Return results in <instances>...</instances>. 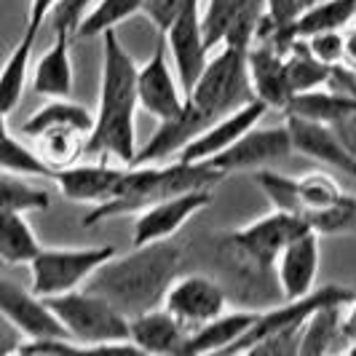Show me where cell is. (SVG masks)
Wrapping results in <instances>:
<instances>
[{"mask_svg":"<svg viewBox=\"0 0 356 356\" xmlns=\"http://www.w3.org/2000/svg\"><path fill=\"white\" fill-rule=\"evenodd\" d=\"M51 207V196L35 188L27 175L0 169V212H46Z\"/></svg>","mask_w":356,"mask_h":356,"instance_id":"obj_31","label":"cell"},{"mask_svg":"<svg viewBox=\"0 0 356 356\" xmlns=\"http://www.w3.org/2000/svg\"><path fill=\"white\" fill-rule=\"evenodd\" d=\"M124 163L121 166H107V163H70L54 169L51 179L59 185L62 196L75 204H105L113 198L118 182L124 177Z\"/></svg>","mask_w":356,"mask_h":356,"instance_id":"obj_19","label":"cell"},{"mask_svg":"<svg viewBox=\"0 0 356 356\" xmlns=\"http://www.w3.org/2000/svg\"><path fill=\"white\" fill-rule=\"evenodd\" d=\"M305 225L319 236H343L356 231V196L343 193L338 201L303 214Z\"/></svg>","mask_w":356,"mask_h":356,"instance_id":"obj_34","label":"cell"},{"mask_svg":"<svg viewBox=\"0 0 356 356\" xmlns=\"http://www.w3.org/2000/svg\"><path fill=\"white\" fill-rule=\"evenodd\" d=\"M284 126L292 140V153H300L305 159H314L338 169L348 177H356V159L346 150V145L340 143L338 131L332 124L324 121H311L300 115H284Z\"/></svg>","mask_w":356,"mask_h":356,"instance_id":"obj_14","label":"cell"},{"mask_svg":"<svg viewBox=\"0 0 356 356\" xmlns=\"http://www.w3.org/2000/svg\"><path fill=\"white\" fill-rule=\"evenodd\" d=\"M163 308L175 314L185 327L193 330L198 324L220 316L222 311H228V298H225V289L209 276L179 273L166 289Z\"/></svg>","mask_w":356,"mask_h":356,"instance_id":"obj_12","label":"cell"},{"mask_svg":"<svg viewBox=\"0 0 356 356\" xmlns=\"http://www.w3.org/2000/svg\"><path fill=\"white\" fill-rule=\"evenodd\" d=\"M182 3L185 0H145L143 14L153 22V27L159 30V35H163L169 30V24L175 22L177 11L182 8Z\"/></svg>","mask_w":356,"mask_h":356,"instance_id":"obj_39","label":"cell"},{"mask_svg":"<svg viewBox=\"0 0 356 356\" xmlns=\"http://www.w3.org/2000/svg\"><path fill=\"white\" fill-rule=\"evenodd\" d=\"M289 153H292V140H289L286 126H270V129L252 126L247 134H241L236 143L220 150L212 159H207L204 163H209L220 175H233V172L263 169L266 163L286 159Z\"/></svg>","mask_w":356,"mask_h":356,"instance_id":"obj_9","label":"cell"},{"mask_svg":"<svg viewBox=\"0 0 356 356\" xmlns=\"http://www.w3.org/2000/svg\"><path fill=\"white\" fill-rule=\"evenodd\" d=\"M113 254H118L115 247H43L30 263L33 276V292L40 298L65 295L89 282V276L97 268L107 263Z\"/></svg>","mask_w":356,"mask_h":356,"instance_id":"obj_6","label":"cell"},{"mask_svg":"<svg viewBox=\"0 0 356 356\" xmlns=\"http://www.w3.org/2000/svg\"><path fill=\"white\" fill-rule=\"evenodd\" d=\"M182 254L169 241L134 247L129 254H113L97 268L86 282V289L102 295L126 319L163 305L166 289L179 276Z\"/></svg>","mask_w":356,"mask_h":356,"instance_id":"obj_1","label":"cell"},{"mask_svg":"<svg viewBox=\"0 0 356 356\" xmlns=\"http://www.w3.org/2000/svg\"><path fill=\"white\" fill-rule=\"evenodd\" d=\"M19 338H22V335H17L14 327H11V330H3V327H0V356L17 354L19 343H22Z\"/></svg>","mask_w":356,"mask_h":356,"instance_id":"obj_42","label":"cell"},{"mask_svg":"<svg viewBox=\"0 0 356 356\" xmlns=\"http://www.w3.org/2000/svg\"><path fill=\"white\" fill-rule=\"evenodd\" d=\"M70 30H54V43L46 54L38 59L35 75H33V91L38 97L62 99L72 94V59H70Z\"/></svg>","mask_w":356,"mask_h":356,"instance_id":"obj_22","label":"cell"},{"mask_svg":"<svg viewBox=\"0 0 356 356\" xmlns=\"http://www.w3.org/2000/svg\"><path fill=\"white\" fill-rule=\"evenodd\" d=\"M284 65H286V81H289V89L292 94H300V91H314L330 86L332 81V65H324L321 59H316L305 38H298L289 51L284 54Z\"/></svg>","mask_w":356,"mask_h":356,"instance_id":"obj_28","label":"cell"},{"mask_svg":"<svg viewBox=\"0 0 356 356\" xmlns=\"http://www.w3.org/2000/svg\"><path fill=\"white\" fill-rule=\"evenodd\" d=\"M298 193H300V217H303L305 212H314V209L338 201L343 196V188L335 177L324 172H311V175L298 177Z\"/></svg>","mask_w":356,"mask_h":356,"instance_id":"obj_36","label":"cell"},{"mask_svg":"<svg viewBox=\"0 0 356 356\" xmlns=\"http://www.w3.org/2000/svg\"><path fill=\"white\" fill-rule=\"evenodd\" d=\"M343 338H346V346L356 340V298L351 300V311L343 314Z\"/></svg>","mask_w":356,"mask_h":356,"instance_id":"obj_43","label":"cell"},{"mask_svg":"<svg viewBox=\"0 0 356 356\" xmlns=\"http://www.w3.org/2000/svg\"><path fill=\"white\" fill-rule=\"evenodd\" d=\"M8 115L0 110V169L6 172H17L27 177H46L51 179L54 169L35 153V147H27L19 143L17 137L8 131Z\"/></svg>","mask_w":356,"mask_h":356,"instance_id":"obj_30","label":"cell"},{"mask_svg":"<svg viewBox=\"0 0 356 356\" xmlns=\"http://www.w3.org/2000/svg\"><path fill=\"white\" fill-rule=\"evenodd\" d=\"M343 308L346 305H321L316 308L303 324L300 332V348L298 356H319L332 354L343 348L346 351V338H343Z\"/></svg>","mask_w":356,"mask_h":356,"instance_id":"obj_23","label":"cell"},{"mask_svg":"<svg viewBox=\"0 0 356 356\" xmlns=\"http://www.w3.org/2000/svg\"><path fill=\"white\" fill-rule=\"evenodd\" d=\"M209 204H212L209 188H201V191H191V193L163 198L159 204H153V207H147L143 212H137L134 231H131V247L169 241L185 222H191L193 214H198L204 207H209Z\"/></svg>","mask_w":356,"mask_h":356,"instance_id":"obj_11","label":"cell"},{"mask_svg":"<svg viewBox=\"0 0 356 356\" xmlns=\"http://www.w3.org/2000/svg\"><path fill=\"white\" fill-rule=\"evenodd\" d=\"M319 233H314L311 228L295 236L282 250L276 260V276H279L284 300L303 298L314 289L316 273H319Z\"/></svg>","mask_w":356,"mask_h":356,"instance_id":"obj_20","label":"cell"},{"mask_svg":"<svg viewBox=\"0 0 356 356\" xmlns=\"http://www.w3.org/2000/svg\"><path fill=\"white\" fill-rule=\"evenodd\" d=\"M257 319V311H222L220 316L191 330L188 356L196 354H231V348L244 338Z\"/></svg>","mask_w":356,"mask_h":356,"instance_id":"obj_21","label":"cell"},{"mask_svg":"<svg viewBox=\"0 0 356 356\" xmlns=\"http://www.w3.org/2000/svg\"><path fill=\"white\" fill-rule=\"evenodd\" d=\"M311 3H319V0H300V11H303L305 6H311Z\"/></svg>","mask_w":356,"mask_h":356,"instance_id":"obj_45","label":"cell"},{"mask_svg":"<svg viewBox=\"0 0 356 356\" xmlns=\"http://www.w3.org/2000/svg\"><path fill=\"white\" fill-rule=\"evenodd\" d=\"M33 49H35V35L22 33L11 54L6 56L0 67V110L11 115L22 102V94L27 89V72L33 62Z\"/></svg>","mask_w":356,"mask_h":356,"instance_id":"obj_26","label":"cell"},{"mask_svg":"<svg viewBox=\"0 0 356 356\" xmlns=\"http://www.w3.org/2000/svg\"><path fill=\"white\" fill-rule=\"evenodd\" d=\"M303 231H308L303 217L273 209V212L263 214L260 220H254L250 225L228 233L225 244L231 247L233 254L244 266L266 273V270L276 266V260H279V254H282L286 244Z\"/></svg>","mask_w":356,"mask_h":356,"instance_id":"obj_7","label":"cell"},{"mask_svg":"<svg viewBox=\"0 0 356 356\" xmlns=\"http://www.w3.org/2000/svg\"><path fill=\"white\" fill-rule=\"evenodd\" d=\"M268 113V107L260 99H250L244 105H238L236 110L225 113L222 118H217L214 124H209L196 140L185 145L177 153L179 161H207L217 156L220 150H225L228 145H233L241 134H247L252 126H257V121H263V115Z\"/></svg>","mask_w":356,"mask_h":356,"instance_id":"obj_16","label":"cell"},{"mask_svg":"<svg viewBox=\"0 0 356 356\" xmlns=\"http://www.w3.org/2000/svg\"><path fill=\"white\" fill-rule=\"evenodd\" d=\"M247 72H250V86L254 99H260L268 110L284 113L292 99L284 54L276 51L266 40H254L247 49Z\"/></svg>","mask_w":356,"mask_h":356,"instance_id":"obj_18","label":"cell"},{"mask_svg":"<svg viewBox=\"0 0 356 356\" xmlns=\"http://www.w3.org/2000/svg\"><path fill=\"white\" fill-rule=\"evenodd\" d=\"M356 17V0H319L305 6L298 14L292 30L295 38H311L316 33H332L343 30L346 24H351Z\"/></svg>","mask_w":356,"mask_h":356,"instance_id":"obj_29","label":"cell"},{"mask_svg":"<svg viewBox=\"0 0 356 356\" xmlns=\"http://www.w3.org/2000/svg\"><path fill=\"white\" fill-rule=\"evenodd\" d=\"M143 8L145 0H99L78 22L75 38H99L107 30H115L121 22L140 14Z\"/></svg>","mask_w":356,"mask_h":356,"instance_id":"obj_32","label":"cell"},{"mask_svg":"<svg viewBox=\"0 0 356 356\" xmlns=\"http://www.w3.org/2000/svg\"><path fill=\"white\" fill-rule=\"evenodd\" d=\"M65 332L83 351H137L129 340V319L91 289H72L46 298Z\"/></svg>","mask_w":356,"mask_h":356,"instance_id":"obj_4","label":"cell"},{"mask_svg":"<svg viewBox=\"0 0 356 356\" xmlns=\"http://www.w3.org/2000/svg\"><path fill=\"white\" fill-rule=\"evenodd\" d=\"M163 35L169 40V54L175 62L179 86L188 94L209 56V49L204 43V27H201V0H185Z\"/></svg>","mask_w":356,"mask_h":356,"instance_id":"obj_10","label":"cell"},{"mask_svg":"<svg viewBox=\"0 0 356 356\" xmlns=\"http://www.w3.org/2000/svg\"><path fill=\"white\" fill-rule=\"evenodd\" d=\"M311 54L321 59L324 65H343V51H346V35L343 30H332V33H316V35L305 38Z\"/></svg>","mask_w":356,"mask_h":356,"instance_id":"obj_37","label":"cell"},{"mask_svg":"<svg viewBox=\"0 0 356 356\" xmlns=\"http://www.w3.org/2000/svg\"><path fill=\"white\" fill-rule=\"evenodd\" d=\"M266 19V0H209L201 11L204 43L212 51L217 46L250 49Z\"/></svg>","mask_w":356,"mask_h":356,"instance_id":"obj_8","label":"cell"},{"mask_svg":"<svg viewBox=\"0 0 356 356\" xmlns=\"http://www.w3.org/2000/svg\"><path fill=\"white\" fill-rule=\"evenodd\" d=\"M179 89L182 86L177 81V72L169 67V62L163 56V46L156 43L153 56L137 70V102L153 118L169 121L185 105V97Z\"/></svg>","mask_w":356,"mask_h":356,"instance_id":"obj_15","label":"cell"},{"mask_svg":"<svg viewBox=\"0 0 356 356\" xmlns=\"http://www.w3.org/2000/svg\"><path fill=\"white\" fill-rule=\"evenodd\" d=\"M0 316L8 321L22 338L67 335L65 327L49 308L46 298H40L33 289H24L17 282H8L3 276H0Z\"/></svg>","mask_w":356,"mask_h":356,"instance_id":"obj_13","label":"cell"},{"mask_svg":"<svg viewBox=\"0 0 356 356\" xmlns=\"http://www.w3.org/2000/svg\"><path fill=\"white\" fill-rule=\"evenodd\" d=\"M43 250L27 212H0V263L3 266H30Z\"/></svg>","mask_w":356,"mask_h":356,"instance_id":"obj_27","label":"cell"},{"mask_svg":"<svg viewBox=\"0 0 356 356\" xmlns=\"http://www.w3.org/2000/svg\"><path fill=\"white\" fill-rule=\"evenodd\" d=\"M94 6V0H56V6L51 8V27L54 30H70L75 35L78 22L83 19V14Z\"/></svg>","mask_w":356,"mask_h":356,"instance_id":"obj_38","label":"cell"},{"mask_svg":"<svg viewBox=\"0 0 356 356\" xmlns=\"http://www.w3.org/2000/svg\"><path fill=\"white\" fill-rule=\"evenodd\" d=\"M56 6V0H30V11H27V24H24V33L35 35L43 30V24L49 22V14Z\"/></svg>","mask_w":356,"mask_h":356,"instance_id":"obj_40","label":"cell"},{"mask_svg":"<svg viewBox=\"0 0 356 356\" xmlns=\"http://www.w3.org/2000/svg\"><path fill=\"white\" fill-rule=\"evenodd\" d=\"M137 62L124 49L115 30L102 33V89L99 110L86 140V153H105L124 166L137 159Z\"/></svg>","mask_w":356,"mask_h":356,"instance_id":"obj_2","label":"cell"},{"mask_svg":"<svg viewBox=\"0 0 356 356\" xmlns=\"http://www.w3.org/2000/svg\"><path fill=\"white\" fill-rule=\"evenodd\" d=\"M225 175H220L204 161H175V163H129L115 193L105 204L91 207L83 225L91 228L121 214H137L163 198L212 188Z\"/></svg>","mask_w":356,"mask_h":356,"instance_id":"obj_3","label":"cell"},{"mask_svg":"<svg viewBox=\"0 0 356 356\" xmlns=\"http://www.w3.org/2000/svg\"><path fill=\"white\" fill-rule=\"evenodd\" d=\"M0 268H3V263H0Z\"/></svg>","mask_w":356,"mask_h":356,"instance_id":"obj_46","label":"cell"},{"mask_svg":"<svg viewBox=\"0 0 356 356\" xmlns=\"http://www.w3.org/2000/svg\"><path fill=\"white\" fill-rule=\"evenodd\" d=\"M254 182L260 185V191L273 204V209L300 217L298 177H289V175H282V172H270V169H254Z\"/></svg>","mask_w":356,"mask_h":356,"instance_id":"obj_35","label":"cell"},{"mask_svg":"<svg viewBox=\"0 0 356 356\" xmlns=\"http://www.w3.org/2000/svg\"><path fill=\"white\" fill-rule=\"evenodd\" d=\"M332 129L338 131L340 143L346 145V150L356 159V110L346 113L338 121H332Z\"/></svg>","mask_w":356,"mask_h":356,"instance_id":"obj_41","label":"cell"},{"mask_svg":"<svg viewBox=\"0 0 356 356\" xmlns=\"http://www.w3.org/2000/svg\"><path fill=\"white\" fill-rule=\"evenodd\" d=\"M129 340L137 346L140 354L188 356L191 327H185L175 314L159 305L129 319Z\"/></svg>","mask_w":356,"mask_h":356,"instance_id":"obj_17","label":"cell"},{"mask_svg":"<svg viewBox=\"0 0 356 356\" xmlns=\"http://www.w3.org/2000/svg\"><path fill=\"white\" fill-rule=\"evenodd\" d=\"M91 126H94V115L89 110L78 102H70L67 97H62V99H51L49 105L35 110L22 124V134L30 140L49 129H75L81 134H91Z\"/></svg>","mask_w":356,"mask_h":356,"instance_id":"obj_25","label":"cell"},{"mask_svg":"<svg viewBox=\"0 0 356 356\" xmlns=\"http://www.w3.org/2000/svg\"><path fill=\"white\" fill-rule=\"evenodd\" d=\"M351 110H356V94H346V91L324 86V89L292 94L284 115H300V118H311V121L332 124Z\"/></svg>","mask_w":356,"mask_h":356,"instance_id":"obj_24","label":"cell"},{"mask_svg":"<svg viewBox=\"0 0 356 356\" xmlns=\"http://www.w3.org/2000/svg\"><path fill=\"white\" fill-rule=\"evenodd\" d=\"M86 140H89V134H81L75 129H49V131L33 137L35 153L51 169L75 163V161L86 153Z\"/></svg>","mask_w":356,"mask_h":356,"instance_id":"obj_33","label":"cell"},{"mask_svg":"<svg viewBox=\"0 0 356 356\" xmlns=\"http://www.w3.org/2000/svg\"><path fill=\"white\" fill-rule=\"evenodd\" d=\"M185 99L212 124L238 105L254 99L247 72V49L222 46L217 56L207 59L198 81L185 94Z\"/></svg>","mask_w":356,"mask_h":356,"instance_id":"obj_5","label":"cell"},{"mask_svg":"<svg viewBox=\"0 0 356 356\" xmlns=\"http://www.w3.org/2000/svg\"><path fill=\"white\" fill-rule=\"evenodd\" d=\"M343 65H346L348 70L356 72V30L346 35V51H343Z\"/></svg>","mask_w":356,"mask_h":356,"instance_id":"obj_44","label":"cell"}]
</instances>
